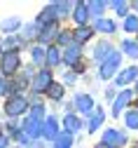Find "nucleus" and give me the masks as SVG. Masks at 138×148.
I'll list each match as a JSON object with an SVG mask.
<instances>
[{
	"instance_id": "nucleus-26",
	"label": "nucleus",
	"mask_w": 138,
	"mask_h": 148,
	"mask_svg": "<svg viewBox=\"0 0 138 148\" xmlns=\"http://www.w3.org/2000/svg\"><path fill=\"white\" fill-rule=\"evenodd\" d=\"M126 127L129 129H138V108H131L126 113Z\"/></svg>"
},
{
	"instance_id": "nucleus-29",
	"label": "nucleus",
	"mask_w": 138,
	"mask_h": 148,
	"mask_svg": "<svg viewBox=\"0 0 138 148\" xmlns=\"http://www.w3.org/2000/svg\"><path fill=\"white\" fill-rule=\"evenodd\" d=\"M58 42H61V45H63V42H70V35H68L66 31H63V33H58Z\"/></svg>"
},
{
	"instance_id": "nucleus-20",
	"label": "nucleus",
	"mask_w": 138,
	"mask_h": 148,
	"mask_svg": "<svg viewBox=\"0 0 138 148\" xmlns=\"http://www.w3.org/2000/svg\"><path fill=\"white\" fill-rule=\"evenodd\" d=\"M96 31L115 33V21H112V19H98V21H96Z\"/></svg>"
},
{
	"instance_id": "nucleus-18",
	"label": "nucleus",
	"mask_w": 138,
	"mask_h": 148,
	"mask_svg": "<svg viewBox=\"0 0 138 148\" xmlns=\"http://www.w3.org/2000/svg\"><path fill=\"white\" fill-rule=\"evenodd\" d=\"M58 61H61V49H58V47H47V64L49 66H56Z\"/></svg>"
},
{
	"instance_id": "nucleus-22",
	"label": "nucleus",
	"mask_w": 138,
	"mask_h": 148,
	"mask_svg": "<svg viewBox=\"0 0 138 148\" xmlns=\"http://www.w3.org/2000/svg\"><path fill=\"white\" fill-rule=\"evenodd\" d=\"M87 10H89V14H96L98 19H101V14H103V10H105V3L94 0V3H87Z\"/></svg>"
},
{
	"instance_id": "nucleus-31",
	"label": "nucleus",
	"mask_w": 138,
	"mask_h": 148,
	"mask_svg": "<svg viewBox=\"0 0 138 148\" xmlns=\"http://www.w3.org/2000/svg\"><path fill=\"white\" fill-rule=\"evenodd\" d=\"M96 148H115V146H108V143H98Z\"/></svg>"
},
{
	"instance_id": "nucleus-32",
	"label": "nucleus",
	"mask_w": 138,
	"mask_h": 148,
	"mask_svg": "<svg viewBox=\"0 0 138 148\" xmlns=\"http://www.w3.org/2000/svg\"><path fill=\"white\" fill-rule=\"evenodd\" d=\"M136 94H138V85H136Z\"/></svg>"
},
{
	"instance_id": "nucleus-2",
	"label": "nucleus",
	"mask_w": 138,
	"mask_h": 148,
	"mask_svg": "<svg viewBox=\"0 0 138 148\" xmlns=\"http://www.w3.org/2000/svg\"><path fill=\"white\" fill-rule=\"evenodd\" d=\"M120 64H122V54H120V52H112L110 59L101 64L98 78H101V80H110V78H115V73H117V68H120Z\"/></svg>"
},
{
	"instance_id": "nucleus-11",
	"label": "nucleus",
	"mask_w": 138,
	"mask_h": 148,
	"mask_svg": "<svg viewBox=\"0 0 138 148\" xmlns=\"http://www.w3.org/2000/svg\"><path fill=\"white\" fill-rule=\"evenodd\" d=\"M110 49H112V47H110V42H98V45H96V49H94V59H96V61H101V64H103V61H108V59H110V54H112Z\"/></svg>"
},
{
	"instance_id": "nucleus-16",
	"label": "nucleus",
	"mask_w": 138,
	"mask_h": 148,
	"mask_svg": "<svg viewBox=\"0 0 138 148\" xmlns=\"http://www.w3.org/2000/svg\"><path fill=\"white\" fill-rule=\"evenodd\" d=\"M122 52H126V57H131V59H138V42L136 40H124Z\"/></svg>"
},
{
	"instance_id": "nucleus-25",
	"label": "nucleus",
	"mask_w": 138,
	"mask_h": 148,
	"mask_svg": "<svg viewBox=\"0 0 138 148\" xmlns=\"http://www.w3.org/2000/svg\"><path fill=\"white\" fill-rule=\"evenodd\" d=\"M103 118H105V115H103V110H98V113L89 120V127H87V129H89V132H96V129L103 125Z\"/></svg>"
},
{
	"instance_id": "nucleus-12",
	"label": "nucleus",
	"mask_w": 138,
	"mask_h": 148,
	"mask_svg": "<svg viewBox=\"0 0 138 148\" xmlns=\"http://www.w3.org/2000/svg\"><path fill=\"white\" fill-rule=\"evenodd\" d=\"M42 136H45V139H56V136H58V125H56L54 118H47V120L42 122Z\"/></svg>"
},
{
	"instance_id": "nucleus-19",
	"label": "nucleus",
	"mask_w": 138,
	"mask_h": 148,
	"mask_svg": "<svg viewBox=\"0 0 138 148\" xmlns=\"http://www.w3.org/2000/svg\"><path fill=\"white\" fill-rule=\"evenodd\" d=\"M33 122H37V125H40L42 120H45V106H40V103H37V106H33L31 108V115H28Z\"/></svg>"
},
{
	"instance_id": "nucleus-14",
	"label": "nucleus",
	"mask_w": 138,
	"mask_h": 148,
	"mask_svg": "<svg viewBox=\"0 0 138 148\" xmlns=\"http://www.w3.org/2000/svg\"><path fill=\"white\" fill-rule=\"evenodd\" d=\"M91 35H94L91 28H87V26H77V28L73 31V40H75V42H87Z\"/></svg>"
},
{
	"instance_id": "nucleus-23",
	"label": "nucleus",
	"mask_w": 138,
	"mask_h": 148,
	"mask_svg": "<svg viewBox=\"0 0 138 148\" xmlns=\"http://www.w3.org/2000/svg\"><path fill=\"white\" fill-rule=\"evenodd\" d=\"M56 35V26L54 24H49V26H45L42 31H40V35H37V38H40V42H47V40H52Z\"/></svg>"
},
{
	"instance_id": "nucleus-15",
	"label": "nucleus",
	"mask_w": 138,
	"mask_h": 148,
	"mask_svg": "<svg viewBox=\"0 0 138 148\" xmlns=\"http://www.w3.org/2000/svg\"><path fill=\"white\" fill-rule=\"evenodd\" d=\"M63 85H58V82H52L49 85V89H47V97L52 99V101H61L63 99Z\"/></svg>"
},
{
	"instance_id": "nucleus-21",
	"label": "nucleus",
	"mask_w": 138,
	"mask_h": 148,
	"mask_svg": "<svg viewBox=\"0 0 138 148\" xmlns=\"http://www.w3.org/2000/svg\"><path fill=\"white\" fill-rule=\"evenodd\" d=\"M124 31L126 33H136L138 31V14H129L124 19Z\"/></svg>"
},
{
	"instance_id": "nucleus-27",
	"label": "nucleus",
	"mask_w": 138,
	"mask_h": 148,
	"mask_svg": "<svg viewBox=\"0 0 138 148\" xmlns=\"http://www.w3.org/2000/svg\"><path fill=\"white\" fill-rule=\"evenodd\" d=\"M19 26H21V21H19V19H5L3 24H0V28H3L5 33H12V31H16Z\"/></svg>"
},
{
	"instance_id": "nucleus-10",
	"label": "nucleus",
	"mask_w": 138,
	"mask_h": 148,
	"mask_svg": "<svg viewBox=\"0 0 138 148\" xmlns=\"http://www.w3.org/2000/svg\"><path fill=\"white\" fill-rule=\"evenodd\" d=\"M73 19L77 21V26H84V24H87V19H89V10H87V3H77V5H75Z\"/></svg>"
},
{
	"instance_id": "nucleus-8",
	"label": "nucleus",
	"mask_w": 138,
	"mask_h": 148,
	"mask_svg": "<svg viewBox=\"0 0 138 148\" xmlns=\"http://www.w3.org/2000/svg\"><path fill=\"white\" fill-rule=\"evenodd\" d=\"M126 141V136L122 134V132H117V129H105L103 132V143H108V146H120V143H124Z\"/></svg>"
},
{
	"instance_id": "nucleus-13",
	"label": "nucleus",
	"mask_w": 138,
	"mask_h": 148,
	"mask_svg": "<svg viewBox=\"0 0 138 148\" xmlns=\"http://www.w3.org/2000/svg\"><path fill=\"white\" fill-rule=\"evenodd\" d=\"M75 108L80 110V113H89V110L94 108V101L89 94H77L75 97Z\"/></svg>"
},
{
	"instance_id": "nucleus-4",
	"label": "nucleus",
	"mask_w": 138,
	"mask_h": 148,
	"mask_svg": "<svg viewBox=\"0 0 138 148\" xmlns=\"http://www.w3.org/2000/svg\"><path fill=\"white\" fill-rule=\"evenodd\" d=\"M49 85H52V71H40L35 75V80H33V92H47L49 89Z\"/></svg>"
},
{
	"instance_id": "nucleus-7",
	"label": "nucleus",
	"mask_w": 138,
	"mask_h": 148,
	"mask_svg": "<svg viewBox=\"0 0 138 148\" xmlns=\"http://www.w3.org/2000/svg\"><path fill=\"white\" fill-rule=\"evenodd\" d=\"M136 78H138V68H136V66H129V68H124V71L120 73V75L115 78V82L120 85V87H124V85H129V82H133Z\"/></svg>"
},
{
	"instance_id": "nucleus-30",
	"label": "nucleus",
	"mask_w": 138,
	"mask_h": 148,
	"mask_svg": "<svg viewBox=\"0 0 138 148\" xmlns=\"http://www.w3.org/2000/svg\"><path fill=\"white\" fill-rule=\"evenodd\" d=\"M0 92H7V87H5V80L0 78Z\"/></svg>"
},
{
	"instance_id": "nucleus-9",
	"label": "nucleus",
	"mask_w": 138,
	"mask_h": 148,
	"mask_svg": "<svg viewBox=\"0 0 138 148\" xmlns=\"http://www.w3.org/2000/svg\"><path fill=\"white\" fill-rule=\"evenodd\" d=\"M63 127H66L68 134H75V132H80V129H82V120L77 118V115H73V113H68L63 118Z\"/></svg>"
},
{
	"instance_id": "nucleus-24",
	"label": "nucleus",
	"mask_w": 138,
	"mask_h": 148,
	"mask_svg": "<svg viewBox=\"0 0 138 148\" xmlns=\"http://www.w3.org/2000/svg\"><path fill=\"white\" fill-rule=\"evenodd\" d=\"M73 146V134H58L56 136V148H70Z\"/></svg>"
},
{
	"instance_id": "nucleus-17",
	"label": "nucleus",
	"mask_w": 138,
	"mask_h": 148,
	"mask_svg": "<svg viewBox=\"0 0 138 148\" xmlns=\"http://www.w3.org/2000/svg\"><path fill=\"white\" fill-rule=\"evenodd\" d=\"M31 57H33V61H35L37 66H45V61H47V49L33 47V49H31Z\"/></svg>"
},
{
	"instance_id": "nucleus-28",
	"label": "nucleus",
	"mask_w": 138,
	"mask_h": 148,
	"mask_svg": "<svg viewBox=\"0 0 138 148\" xmlns=\"http://www.w3.org/2000/svg\"><path fill=\"white\" fill-rule=\"evenodd\" d=\"M112 7H115V12L120 14V16H124V19L129 16V12H126V10H129V5H126V3H112Z\"/></svg>"
},
{
	"instance_id": "nucleus-5",
	"label": "nucleus",
	"mask_w": 138,
	"mask_h": 148,
	"mask_svg": "<svg viewBox=\"0 0 138 148\" xmlns=\"http://www.w3.org/2000/svg\"><path fill=\"white\" fill-rule=\"evenodd\" d=\"M131 99H133V92L131 89H122V94L115 99V103H112V115H120L122 110L131 103Z\"/></svg>"
},
{
	"instance_id": "nucleus-6",
	"label": "nucleus",
	"mask_w": 138,
	"mask_h": 148,
	"mask_svg": "<svg viewBox=\"0 0 138 148\" xmlns=\"http://www.w3.org/2000/svg\"><path fill=\"white\" fill-rule=\"evenodd\" d=\"M80 59H82V52H80V47H75V45H70L68 49H63V64L66 66H80Z\"/></svg>"
},
{
	"instance_id": "nucleus-1",
	"label": "nucleus",
	"mask_w": 138,
	"mask_h": 148,
	"mask_svg": "<svg viewBox=\"0 0 138 148\" xmlns=\"http://www.w3.org/2000/svg\"><path fill=\"white\" fill-rule=\"evenodd\" d=\"M26 108H28V99L24 94H12L7 101H5V113L16 118V115H24L26 113Z\"/></svg>"
},
{
	"instance_id": "nucleus-3",
	"label": "nucleus",
	"mask_w": 138,
	"mask_h": 148,
	"mask_svg": "<svg viewBox=\"0 0 138 148\" xmlns=\"http://www.w3.org/2000/svg\"><path fill=\"white\" fill-rule=\"evenodd\" d=\"M19 52H14V49H7L3 57H0V71L5 73V75H14V73L19 71Z\"/></svg>"
}]
</instances>
